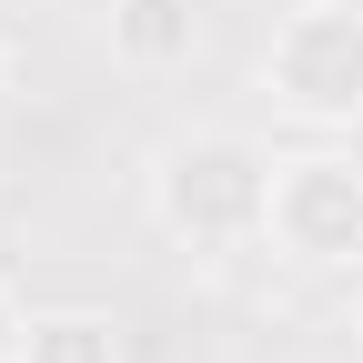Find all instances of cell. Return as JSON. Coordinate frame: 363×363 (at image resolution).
I'll return each mask as SVG.
<instances>
[{"label": "cell", "instance_id": "6", "mask_svg": "<svg viewBox=\"0 0 363 363\" xmlns=\"http://www.w3.org/2000/svg\"><path fill=\"white\" fill-rule=\"evenodd\" d=\"M21 333H30V303L11 293V272H0V363H21Z\"/></svg>", "mask_w": 363, "mask_h": 363}, {"label": "cell", "instance_id": "7", "mask_svg": "<svg viewBox=\"0 0 363 363\" xmlns=\"http://www.w3.org/2000/svg\"><path fill=\"white\" fill-rule=\"evenodd\" d=\"M11 91H21V61H11V40H0V111H11Z\"/></svg>", "mask_w": 363, "mask_h": 363}, {"label": "cell", "instance_id": "1", "mask_svg": "<svg viewBox=\"0 0 363 363\" xmlns=\"http://www.w3.org/2000/svg\"><path fill=\"white\" fill-rule=\"evenodd\" d=\"M272 162L242 142V131H172L142 172V202L162 222V242L202 252V262H233V252H262L272 242Z\"/></svg>", "mask_w": 363, "mask_h": 363}, {"label": "cell", "instance_id": "5", "mask_svg": "<svg viewBox=\"0 0 363 363\" xmlns=\"http://www.w3.org/2000/svg\"><path fill=\"white\" fill-rule=\"evenodd\" d=\"M21 363H121V323L91 303H51V313H30Z\"/></svg>", "mask_w": 363, "mask_h": 363}, {"label": "cell", "instance_id": "8", "mask_svg": "<svg viewBox=\"0 0 363 363\" xmlns=\"http://www.w3.org/2000/svg\"><path fill=\"white\" fill-rule=\"evenodd\" d=\"M353 333H363V272H353Z\"/></svg>", "mask_w": 363, "mask_h": 363}, {"label": "cell", "instance_id": "4", "mask_svg": "<svg viewBox=\"0 0 363 363\" xmlns=\"http://www.w3.org/2000/svg\"><path fill=\"white\" fill-rule=\"evenodd\" d=\"M202 51V0H111V61L131 81H162Z\"/></svg>", "mask_w": 363, "mask_h": 363}, {"label": "cell", "instance_id": "2", "mask_svg": "<svg viewBox=\"0 0 363 363\" xmlns=\"http://www.w3.org/2000/svg\"><path fill=\"white\" fill-rule=\"evenodd\" d=\"M262 91L303 131H363V0H293L262 40Z\"/></svg>", "mask_w": 363, "mask_h": 363}, {"label": "cell", "instance_id": "3", "mask_svg": "<svg viewBox=\"0 0 363 363\" xmlns=\"http://www.w3.org/2000/svg\"><path fill=\"white\" fill-rule=\"evenodd\" d=\"M272 252L303 272H363V162L353 152H283L272 162Z\"/></svg>", "mask_w": 363, "mask_h": 363}]
</instances>
